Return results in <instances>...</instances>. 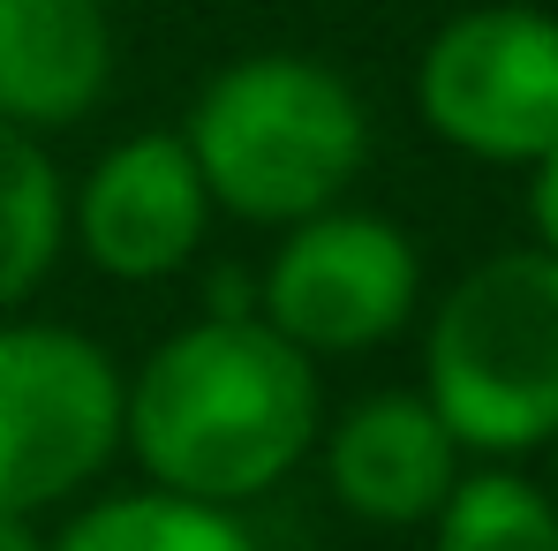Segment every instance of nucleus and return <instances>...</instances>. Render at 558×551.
Instances as JSON below:
<instances>
[{"label": "nucleus", "mask_w": 558, "mask_h": 551, "mask_svg": "<svg viewBox=\"0 0 558 551\" xmlns=\"http://www.w3.org/2000/svg\"><path fill=\"white\" fill-rule=\"evenodd\" d=\"M325 431L317 363L287 348L265 318H196L167 333L129 378L121 446L151 491L196 506H242L272 491Z\"/></svg>", "instance_id": "nucleus-1"}, {"label": "nucleus", "mask_w": 558, "mask_h": 551, "mask_svg": "<svg viewBox=\"0 0 558 551\" xmlns=\"http://www.w3.org/2000/svg\"><path fill=\"white\" fill-rule=\"evenodd\" d=\"M204 196L257 227H302L332 212L371 159V113L355 84L310 53L227 61L182 129Z\"/></svg>", "instance_id": "nucleus-2"}, {"label": "nucleus", "mask_w": 558, "mask_h": 551, "mask_svg": "<svg viewBox=\"0 0 558 551\" xmlns=\"http://www.w3.org/2000/svg\"><path fill=\"white\" fill-rule=\"evenodd\" d=\"M423 400L461 454H536L558 439V257L498 250L468 265L423 348Z\"/></svg>", "instance_id": "nucleus-3"}, {"label": "nucleus", "mask_w": 558, "mask_h": 551, "mask_svg": "<svg viewBox=\"0 0 558 551\" xmlns=\"http://www.w3.org/2000/svg\"><path fill=\"white\" fill-rule=\"evenodd\" d=\"M129 385L76 325H0V514L31 522L121 454Z\"/></svg>", "instance_id": "nucleus-4"}, {"label": "nucleus", "mask_w": 558, "mask_h": 551, "mask_svg": "<svg viewBox=\"0 0 558 551\" xmlns=\"http://www.w3.org/2000/svg\"><path fill=\"white\" fill-rule=\"evenodd\" d=\"M415 113L468 159L536 167L558 152V15L468 8L415 61Z\"/></svg>", "instance_id": "nucleus-5"}, {"label": "nucleus", "mask_w": 558, "mask_h": 551, "mask_svg": "<svg viewBox=\"0 0 558 551\" xmlns=\"http://www.w3.org/2000/svg\"><path fill=\"white\" fill-rule=\"evenodd\" d=\"M257 295H265V325L287 348H302L310 363L317 356H363L415 318L423 257L385 212H340L332 204V212L287 227Z\"/></svg>", "instance_id": "nucleus-6"}, {"label": "nucleus", "mask_w": 558, "mask_h": 551, "mask_svg": "<svg viewBox=\"0 0 558 551\" xmlns=\"http://www.w3.org/2000/svg\"><path fill=\"white\" fill-rule=\"evenodd\" d=\"M211 196L174 129H144L121 136L92 159V175L76 189V242L98 273L113 279H174L204 242Z\"/></svg>", "instance_id": "nucleus-7"}, {"label": "nucleus", "mask_w": 558, "mask_h": 551, "mask_svg": "<svg viewBox=\"0 0 558 551\" xmlns=\"http://www.w3.org/2000/svg\"><path fill=\"white\" fill-rule=\"evenodd\" d=\"M325 483L371 529H423L461 483V446L423 393H371L332 423Z\"/></svg>", "instance_id": "nucleus-8"}, {"label": "nucleus", "mask_w": 558, "mask_h": 551, "mask_svg": "<svg viewBox=\"0 0 558 551\" xmlns=\"http://www.w3.org/2000/svg\"><path fill=\"white\" fill-rule=\"evenodd\" d=\"M113 84V23L98 0H0V121L38 136L84 121Z\"/></svg>", "instance_id": "nucleus-9"}, {"label": "nucleus", "mask_w": 558, "mask_h": 551, "mask_svg": "<svg viewBox=\"0 0 558 551\" xmlns=\"http://www.w3.org/2000/svg\"><path fill=\"white\" fill-rule=\"evenodd\" d=\"M61 235H69V189L53 159L38 152V136L0 121V318L53 273Z\"/></svg>", "instance_id": "nucleus-10"}, {"label": "nucleus", "mask_w": 558, "mask_h": 551, "mask_svg": "<svg viewBox=\"0 0 558 551\" xmlns=\"http://www.w3.org/2000/svg\"><path fill=\"white\" fill-rule=\"evenodd\" d=\"M46 551H257L227 506H196L174 491H113L84 506Z\"/></svg>", "instance_id": "nucleus-11"}, {"label": "nucleus", "mask_w": 558, "mask_h": 551, "mask_svg": "<svg viewBox=\"0 0 558 551\" xmlns=\"http://www.w3.org/2000/svg\"><path fill=\"white\" fill-rule=\"evenodd\" d=\"M430 551H558V506L521 468H475L438 506Z\"/></svg>", "instance_id": "nucleus-12"}, {"label": "nucleus", "mask_w": 558, "mask_h": 551, "mask_svg": "<svg viewBox=\"0 0 558 551\" xmlns=\"http://www.w3.org/2000/svg\"><path fill=\"white\" fill-rule=\"evenodd\" d=\"M529 227H536V250L558 257V152L529 167Z\"/></svg>", "instance_id": "nucleus-13"}, {"label": "nucleus", "mask_w": 558, "mask_h": 551, "mask_svg": "<svg viewBox=\"0 0 558 551\" xmlns=\"http://www.w3.org/2000/svg\"><path fill=\"white\" fill-rule=\"evenodd\" d=\"M0 551H46V537H38L31 522H15V514H0Z\"/></svg>", "instance_id": "nucleus-14"}, {"label": "nucleus", "mask_w": 558, "mask_h": 551, "mask_svg": "<svg viewBox=\"0 0 558 551\" xmlns=\"http://www.w3.org/2000/svg\"><path fill=\"white\" fill-rule=\"evenodd\" d=\"M551 506H558V439H551Z\"/></svg>", "instance_id": "nucleus-15"}]
</instances>
